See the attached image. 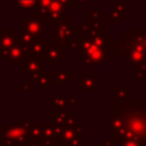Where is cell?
Wrapping results in <instances>:
<instances>
[{
    "instance_id": "cell-25",
    "label": "cell",
    "mask_w": 146,
    "mask_h": 146,
    "mask_svg": "<svg viewBox=\"0 0 146 146\" xmlns=\"http://www.w3.org/2000/svg\"><path fill=\"white\" fill-rule=\"evenodd\" d=\"M135 78L138 81H145L146 79V66H135Z\"/></svg>"
},
{
    "instance_id": "cell-7",
    "label": "cell",
    "mask_w": 146,
    "mask_h": 146,
    "mask_svg": "<svg viewBox=\"0 0 146 146\" xmlns=\"http://www.w3.org/2000/svg\"><path fill=\"white\" fill-rule=\"evenodd\" d=\"M29 50L30 46L25 44L21 40V35L17 36V41L14 44V47L9 50L8 54V60L10 62L11 65H21L29 56Z\"/></svg>"
},
{
    "instance_id": "cell-18",
    "label": "cell",
    "mask_w": 146,
    "mask_h": 146,
    "mask_svg": "<svg viewBox=\"0 0 146 146\" xmlns=\"http://www.w3.org/2000/svg\"><path fill=\"white\" fill-rule=\"evenodd\" d=\"M51 105L57 110H67V96H63L62 92H57L51 99Z\"/></svg>"
},
{
    "instance_id": "cell-2",
    "label": "cell",
    "mask_w": 146,
    "mask_h": 146,
    "mask_svg": "<svg viewBox=\"0 0 146 146\" xmlns=\"http://www.w3.org/2000/svg\"><path fill=\"white\" fill-rule=\"evenodd\" d=\"M110 39L103 33L82 34L79 31L78 52L82 56L83 65H100L110 58Z\"/></svg>"
},
{
    "instance_id": "cell-12",
    "label": "cell",
    "mask_w": 146,
    "mask_h": 146,
    "mask_svg": "<svg viewBox=\"0 0 146 146\" xmlns=\"http://www.w3.org/2000/svg\"><path fill=\"white\" fill-rule=\"evenodd\" d=\"M47 41L44 39L41 40H35L31 46L29 50V56L27 58L31 59H36V60H46V52H47Z\"/></svg>"
},
{
    "instance_id": "cell-8",
    "label": "cell",
    "mask_w": 146,
    "mask_h": 146,
    "mask_svg": "<svg viewBox=\"0 0 146 146\" xmlns=\"http://www.w3.org/2000/svg\"><path fill=\"white\" fill-rule=\"evenodd\" d=\"M15 30H1L0 36V58L2 60H8L9 50L14 47L17 41Z\"/></svg>"
},
{
    "instance_id": "cell-23",
    "label": "cell",
    "mask_w": 146,
    "mask_h": 146,
    "mask_svg": "<svg viewBox=\"0 0 146 146\" xmlns=\"http://www.w3.org/2000/svg\"><path fill=\"white\" fill-rule=\"evenodd\" d=\"M16 3H17V7L19 8L30 9V8L38 7L39 0H16Z\"/></svg>"
},
{
    "instance_id": "cell-35",
    "label": "cell",
    "mask_w": 146,
    "mask_h": 146,
    "mask_svg": "<svg viewBox=\"0 0 146 146\" xmlns=\"http://www.w3.org/2000/svg\"><path fill=\"white\" fill-rule=\"evenodd\" d=\"M56 146H68V145H56Z\"/></svg>"
},
{
    "instance_id": "cell-3",
    "label": "cell",
    "mask_w": 146,
    "mask_h": 146,
    "mask_svg": "<svg viewBox=\"0 0 146 146\" xmlns=\"http://www.w3.org/2000/svg\"><path fill=\"white\" fill-rule=\"evenodd\" d=\"M29 128L19 123H6L0 130V141L5 146H23L26 145Z\"/></svg>"
},
{
    "instance_id": "cell-4",
    "label": "cell",
    "mask_w": 146,
    "mask_h": 146,
    "mask_svg": "<svg viewBox=\"0 0 146 146\" xmlns=\"http://www.w3.org/2000/svg\"><path fill=\"white\" fill-rule=\"evenodd\" d=\"M22 32L31 34L35 40H41L46 34V23L35 14L32 15L31 18H23L21 21Z\"/></svg>"
},
{
    "instance_id": "cell-11",
    "label": "cell",
    "mask_w": 146,
    "mask_h": 146,
    "mask_svg": "<svg viewBox=\"0 0 146 146\" xmlns=\"http://www.w3.org/2000/svg\"><path fill=\"white\" fill-rule=\"evenodd\" d=\"M78 136H83V124L81 122H78L73 127H65L62 136L55 138V141L56 145H68Z\"/></svg>"
},
{
    "instance_id": "cell-29",
    "label": "cell",
    "mask_w": 146,
    "mask_h": 146,
    "mask_svg": "<svg viewBox=\"0 0 146 146\" xmlns=\"http://www.w3.org/2000/svg\"><path fill=\"white\" fill-rule=\"evenodd\" d=\"M21 91H31V82L22 81L21 82Z\"/></svg>"
},
{
    "instance_id": "cell-17",
    "label": "cell",
    "mask_w": 146,
    "mask_h": 146,
    "mask_svg": "<svg viewBox=\"0 0 146 146\" xmlns=\"http://www.w3.org/2000/svg\"><path fill=\"white\" fill-rule=\"evenodd\" d=\"M88 19L91 22V24L98 32L103 33V14H100L99 11H97L95 9H89V18Z\"/></svg>"
},
{
    "instance_id": "cell-6",
    "label": "cell",
    "mask_w": 146,
    "mask_h": 146,
    "mask_svg": "<svg viewBox=\"0 0 146 146\" xmlns=\"http://www.w3.org/2000/svg\"><path fill=\"white\" fill-rule=\"evenodd\" d=\"M67 44H49L46 52L47 65H62L67 59Z\"/></svg>"
},
{
    "instance_id": "cell-13",
    "label": "cell",
    "mask_w": 146,
    "mask_h": 146,
    "mask_svg": "<svg viewBox=\"0 0 146 146\" xmlns=\"http://www.w3.org/2000/svg\"><path fill=\"white\" fill-rule=\"evenodd\" d=\"M42 136H43V123H32L27 132L26 144L41 143Z\"/></svg>"
},
{
    "instance_id": "cell-33",
    "label": "cell",
    "mask_w": 146,
    "mask_h": 146,
    "mask_svg": "<svg viewBox=\"0 0 146 146\" xmlns=\"http://www.w3.org/2000/svg\"><path fill=\"white\" fill-rule=\"evenodd\" d=\"M75 2H86L87 0H74Z\"/></svg>"
},
{
    "instance_id": "cell-19",
    "label": "cell",
    "mask_w": 146,
    "mask_h": 146,
    "mask_svg": "<svg viewBox=\"0 0 146 146\" xmlns=\"http://www.w3.org/2000/svg\"><path fill=\"white\" fill-rule=\"evenodd\" d=\"M51 2H52V0H39V3H38V16L42 21H44L46 16L48 15V11L50 9Z\"/></svg>"
},
{
    "instance_id": "cell-36",
    "label": "cell",
    "mask_w": 146,
    "mask_h": 146,
    "mask_svg": "<svg viewBox=\"0 0 146 146\" xmlns=\"http://www.w3.org/2000/svg\"><path fill=\"white\" fill-rule=\"evenodd\" d=\"M73 1H74V0H73Z\"/></svg>"
},
{
    "instance_id": "cell-30",
    "label": "cell",
    "mask_w": 146,
    "mask_h": 146,
    "mask_svg": "<svg viewBox=\"0 0 146 146\" xmlns=\"http://www.w3.org/2000/svg\"><path fill=\"white\" fill-rule=\"evenodd\" d=\"M116 139L115 138H106L104 141H103V145L104 146H115L116 144Z\"/></svg>"
},
{
    "instance_id": "cell-20",
    "label": "cell",
    "mask_w": 146,
    "mask_h": 146,
    "mask_svg": "<svg viewBox=\"0 0 146 146\" xmlns=\"http://www.w3.org/2000/svg\"><path fill=\"white\" fill-rule=\"evenodd\" d=\"M47 66L46 65H43L42 67H41V70H39L38 72H35V73H33L32 75H31V78H32V80L34 81V82H36V84L38 86H40L41 84V82L44 80V78L47 76Z\"/></svg>"
},
{
    "instance_id": "cell-22",
    "label": "cell",
    "mask_w": 146,
    "mask_h": 146,
    "mask_svg": "<svg viewBox=\"0 0 146 146\" xmlns=\"http://www.w3.org/2000/svg\"><path fill=\"white\" fill-rule=\"evenodd\" d=\"M42 138H55V124L43 123V136Z\"/></svg>"
},
{
    "instance_id": "cell-16",
    "label": "cell",
    "mask_w": 146,
    "mask_h": 146,
    "mask_svg": "<svg viewBox=\"0 0 146 146\" xmlns=\"http://www.w3.org/2000/svg\"><path fill=\"white\" fill-rule=\"evenodd\" d=\"M70 114L71 113L67 110H57L51 114V121H52L54 124H58V125L65 127Z\"/></svg>"
},
{
    "instance_id": "cell-24",
    "label": "cell",
    "mask_w": 146,
    "mask_h": 146,
    "mask_svg": "<svg viewBox=\"0 0 146 146\" xmlns=\"http://www.w3.org/2000/svg\"><path fill=\"white\" fill-rule=\"evenodd\" d=\"M123 13H121L119 9L114 8L112 9V13L110 14V23L111 24H117L120 22V19L123 17Z\"/></svg>"
},
{
    "instance_id": "cell-14",
    "label": "cell",
    "mask_w": 146,
    "mask_h": 146,
    "mask_svg": "<svg viewBox=\"0 0 146 146\" xmlns=\"http://www.w3.org/2000/svg\"><path fill=\"white\" fill-rule=\"evenodd\" d=\"M51 76L58 87H66L73 79L72 71H52Z\"/></svg>"
},
{
    "instance_id": "cell-31",
    "label": "cell",
    "mask_w": 146,
    "mask_h": 146,
    "mask_svg": "<svg viewBox=\"0 0 146 146\" xmlns=\"http://www.w3.org/2000/svg\"><path fill=\"white\" fill-rule=\"evenodd\" d=\"M60 2H62V3H64V5H65V7L70 8V7H72L73 0H60Z\"/></svg>"
},
{
    "instance_id": "cell-21",
    "label": "cell",
    "mask_w": 146,
    "mask_h": 146,
    "mask_svg": "<svg viewBox=\"0 0 146 146\" xmlns=\"http://www.w3.org/2000/svg\"><path fill=\"white\" fill-rule=\"evenodd\" d=\"M114 90H115V99L117 100H125L129 96V90H130V87H124V88H120L117 86L114 87Z\"/></svg>"
},
{
    "instance_id": "cell-15",
    "label": "cell",
    "mask_w": 146,
    "mask_h": 146,
    "mask_svg": "<svg viewBox=\"0 0 146 146\" xmlns=\"http://www.w3.org/2000/svg\"><path fill=\"white\" fill-rule=\"evenodd\" d=\"M42 66H43V65L41 64V60L26 58V59L21 64V70L24 71L26 75H32L33 73H35V72H38L39 70H41Z\"/></svg>"
},
{
    "instance_id": "cell-5",
    "label": "cell",
    "mask_w": 146,
    "mask_h": 146,
    "mask_svg": "<svg viewBox=\"0 0 146 146\" xmlns=\"http://www.w3.org/2000/svg\"><path fill=\"white\" fill-rule=\"evenodd\" d=\"M75 31L70 18L62 23L52 24V44H67Z\"/></svg>"
},
{
    "instance_id": "cell-32",
    "label": "cell",
    "mask_w": 146,
    "mask_h": 146,
    "mask_svg": "<svg viewBox=\"0 0 146 146\" xmlns=\"http://www.w3.org/2000/svg\"><path fill=\"white\" fill-rule=\"evenodd\" d=\"M25 146H44L41 143H34V144H26Z\"/></svg>"
},
{
    "instance_id": "cell-28",
    "label": "cell",
    "mask_w": 146,
    "mask_h": 146,
    "mask_svg": "<svg viewBox=\"0 0 146 146\" xmlns=\"http://www.w3.org/2000/svg\"><path fill=\"white\" fill-rule=\"evenodd\" d=\"M78 97L74 96V97H67V106H73V107H76L79 105V102H78Z\"/></svg>"
},
{
    "instance_id": "cell-10",
    "label": "cell",
    "mask_w": 146,
    "mask_h": 146,
    "mask_svg": "<svg viewBox=\"0 0 146 146\" xmlns=\"http://www.w3.org/2000/svg\"><path fill=\"white\" fill-rule=\"evenodd\" d=\"M78 90L81 92L98 91V76L92 71H84L78 78Z\"/></svg>"
},
{
    "instance_id": "cell-9",
    "label": "cell",
    "mask_w": 146,
    "mask_h": 146,
    "mask_svg": "<svg viewBox=\"0 0 146 146\" xmlns=\"http://www.w3.org/2000/svg\"><path fill=\"white\" fill-rule=\"evenodd\" d=\"M66 19H67V16L65 13V5L62 3L60 0H52L48 15L46 16L43 22L49 24H57Z\"/></svg>"
},
{
    "instance_id": "cell-27",
    "label": "cell",
    "mask_w": 146,
    "mask_h": 146,
    "mask_svg": "<svg viewBox=\"0 0 146 146\" xmlns=\"http://www.w3.org/2000/svg\"><path fill=\"white\" fill-rule=\"evenodd\" d=\"M119 145L120 146H140L137 141H133V140H129V139H123V140H120L119 141Z\"/></svg>"
},
{
    "instance_id": "cell-1",
    "label": "cell",
    "mask_w": 146,
    "mask_h": 146,
    "mask_svg": "<svg viewBox=\"0 0 146 146\" xmlns=\"http://www.w3.org/2000/svg\"><path fill=\"white\" fill-rule=\"evenodd\" d=\"M104 128L114 135L117 143L129 139L146 146V102H141L139 97L115 99L108 108V121L104 123Z\"/></svg>"
},
{
    "instance_id": "cell-26",
    "label": "cell",
    "mask_w": 146,
    "mask_h": 146,
    "mask_svg": "<svg viewBox=\"0 0 146 146\" xmlns=\"http://www.w3.org/2000/svg\"><path fill=\"white\" fill-rule=\"evenodd\" d=\"M68 146H83V136H78L75 137L70 144Z\"/></svg>"
},
{
    "instance_id": "cell-34",
    "label": "cell",
    "mask_w": 146,
    "mask_h": 146,
    "mask_svg": "<svg viewBox=\"0 0 146 146\" xmlns=\"http://www.w3.org/2000/svg\"><path fill=\"white\" fill-rule=\"evenodd\" d=\"M145 102H146V88H145Z\"/></svg>"
}]
</instances>
